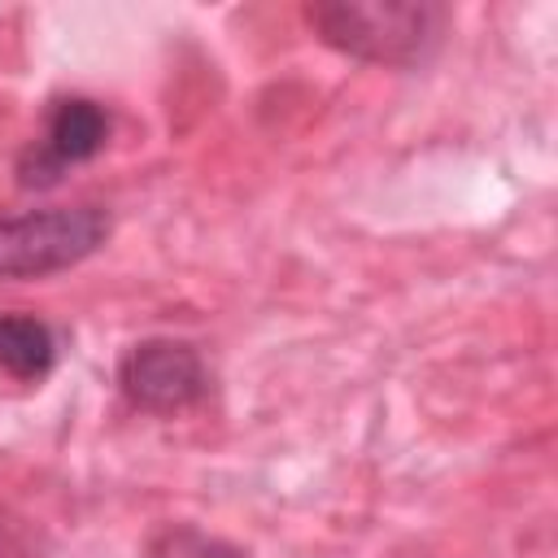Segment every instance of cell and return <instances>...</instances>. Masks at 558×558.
<instances>
[{
  "label": "cell",
  "instance_id": "obj_4",
  "mask_svg": "<svg viewBox=\"0 0 558 558\" xmlns=\"http://www.w3.org/2000/svg\"><path fill=\"white\" fill-rule=\"evenodd\" d=\"M105 135H109V118L96 100H87V96L57 100L39 148H31L26 161H22V187H44L65 166H78V161L96 157L105 148Z\"/></svg>",
  "mask_w": 558,
  "mask_h": 558
},
{
  "label": "cell",
  "instance_id": "obj_5",
  "mask_svg": "<svg viewBox=\"0 0 558 558\" xmlns=\"http://www.w3.org/2000/svg\"><path fill=\"white\" fill-rule=\"evenodd\" d=\"M52 362H57V340L48 323L31 314H0V371L35 384L52 371Z\"/></svg>",
  "mask_w": 558,
  "mask_h": 558
},
{
  "label": "cell",
  "instance_id": "obj_1",
  "mask_svg": "<svg viewBox=\"0 0 558 558\" xmlns=\"http://www.w3.org/2000/svg\"><path fill=\"white\" fill-rule=\"evenodd\" d=\"M310 26L323 35V44L379 65H414L427 57V48L440 39L445 13L432 4H397V0H336V4H310Z\"/></svg>",
  "mask_w": 558,
  "mask_h": 558
},
{
  "label": "cell",
  "instance_id": "obj_2",
  "mask_svg": "<svg viewBox=\"0 0 558 558\" xmlns=\"http://www.w3.org/2000/svg\"><path fill=\"white\" fill-rule=\"evenodd\" d=\"M109 214L100 205L31 209L0 218V279H39L78 266L109 240Z\"/></svg>",
  "mask_w": 558,
  "mask_h": 558
},
{
  "label": "cell",
  "instance_id": "obj_6",
  "mask_svg": "<svg viewBox=\"0 0 558 558\" xmlns=\"http://www.w3.org/2000/svg\"><path fill=\"white\" fill-rule=\"evenodd\" d=\"M144 558H248V554L235 549L222 536H209V532H201L192 523H179V527H161L148 541Z\"/></svg>",
  "mask_w": 558,
  "mask_h": 558
},
{
  "label": "cell",
  "instance_id": "obj_3",
  "mask_svg": "<svg viewBox=\"0 0 558 558\" xmlns=\"http://www.w3.org/2000/svg\"><path fill=\"white\" fill-rule=\"evenodd\" d=\"M118 388L135 410L174 414L205 397L209 375L192 344L183 340H140L118 362Z\"/></svg>",
  "mask_w": 558,
  "mask_h": 558
}]
</instances>
